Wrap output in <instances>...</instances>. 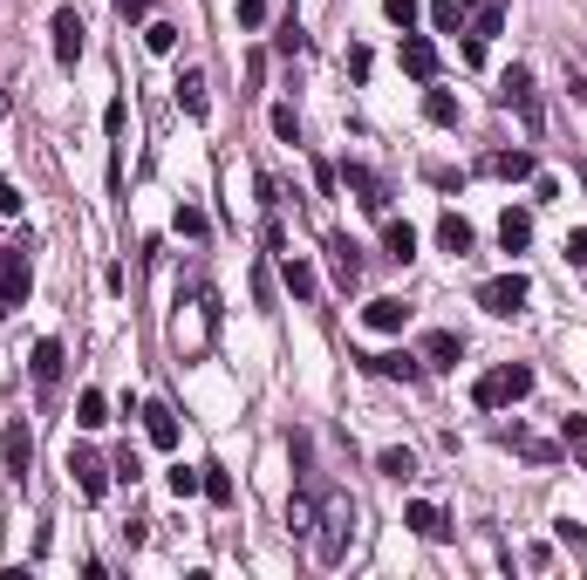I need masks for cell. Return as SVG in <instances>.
Returning a JSON list of instances; mask_svg holds the SVG:
<instances>
[{
  "instance_id": "obj_6",
  "label": "cell",
  "mask_w": 587,
  "mask_h": 580,
  "mask_svg": "<svg viewBox=\"0 0 587 580\" xmlns=\"http://www.w3.org/2000/svg\"><path fill=\"white\" fill-rule=\"evenodd\" d=\"M48 35H55V62H62V69H76V62H82V35H89V28H82V14H76V7H55V21H48Z\"/></svg>"
},
{
  "instance_id": "obj_2",
  "label": "cell",
  "mask_w": 587,
  "mask_h": 580,
  "mask_svg": "<svg viewBox=\"0 0 587 580\" xmlns=\"http://www.w3.org/2000/svg\"><path fill=\"white\" fill-rule=\"evenodd\" d=\"M526 396H533V369L526 362H506V369H492V376L471 383V403L478 410H506V403H526Z\"/></svg>"
},
{
  "instance_id": "obj_16",
  "label": "cell",
  "mask_w": 587,
  "mask_h": 580,
  "mask_svg": "<svg viewBox=\"0 0 587 580\" xmlns=\"http://www.w3.org/2000/svg\"><path fill=\"white\" fill-rule=\"evenodd\" d=\"M28 369H35V389H55V383H62V342H55V335H41Z\"/></svg>"
},
{
  "instance_id": "obj_31",
  "label": "cell",
  "mask_w": 587,
  "mask_h": 580,
  "mask_svg": "<svg viewBox=\"0 0 587 580\" xmlns=\"http://www.w3.org/2000/svg\"><path fill=\"white\" fill-rule=\"evenodd\" d=\"M506 444H519V451H526L533 464H553V458H560L553 444H540V437H526V430H506Z\"/></svg>"
},
{
  "instance_id": "obj_25",
  "label": "cell",
  "mask_w": 587,
  "mask_h": 580,
  "mask_svg": "<svg viewBox=\"0 0 587 580\" xmlns=\"http://www.w3.org/2000/svg\"><path fill=\"white\" fill-rule=\"evenodd\" d=\"M383 246H390V260H417V226L390 219V226H383Z\"/></svg>"
},
{
  "instance_id": "obj_20",
  "label": "cell",
  "mask_w": 587,
  "mask_h": 580,
  "mask_svg": "<svg viewBox=\"0 0 587 580\" xmlns=\"http://www.w3.org/2000/svg\"><path fill=\"white\" fill-rule=\"evenodd\" d=\"M76 424L82 430H103V424H110V396H103V389H82V396H76Z\"/></svg>"
},
{
  "instance_id": "obj_14",
  "label": "cell",
  "mask_w": 587,
  "mask_h": 580,
  "mask_svg": "<svg viewBox=\"0 0 587 580\" xmlns=\"http://www.w3.org/2000/svg\"><path fill=\"white\" fill-rule=\"evenodd\" d=\"M485 171H492V178H506V185H519V178H540L533 151H492V157H485Z\"/></svg>"
},
{
  "instance_id": "obj_43",
  "label": "cell",
  "mask_w": 587,
  "mask_h": 580,
  "mask_svg": "<svg viewBox=\"0 0 587 580\" xmlns=\"http://www.w3.org/2000/svg\"><path fill=\"white\" fill-rule=\"evenodd\" d=\"M117 14H123V21H144V14H151V0H117Z\"/></svg>"
},
{
  "instance_id": "obj_1",
  "label": "cell",
  "mask_w": 587,
  "mask_h": 580,
  "mask_svg": "<svg viewBox=\"0 0 587 580\" xmlns=\"http://www.w3.org/2000/svg\"><path fill=\"white\" fill-rule=\"evenodd\" d=\"M349 546H355V499L349 492H328L321 512H314V560L321 567H342Z\"/></svg>"
},
{
  "instance_id": "obj_23",
  "label": "cell",
  "mask_w": 587,
  "mask_h": 580,
  "mask_svg": "<svg viewBox=\"0 0 587 580\" xmlns=\"http://www.w3.org/2000/svg\"><path fill=\"white\" fill-rule=\"evenodd\" d=\"M465 14H471V0H431L437 35H465Z\"/></svg>"
},
{
  "instance_id": "obj_34",
  "label": "cell",
  "mask_w": 587,
  "mask_h": 580,
  "mask_svg": "<svg viewBox=\"0 0 587 580\" xmlns=\"http://www.w3.org/2000/svg\"><path fill=\"white\" fill-rule=\"evenodd\" d=\"M171 226L185 232V239H205V212H198V205H178V219H171Z\"/></svg>"
},
{
  "instance_id": "obj_37",
  "label": "cell",
  "mask_w": 587,
  "mask_h": 580,
  "mask_svg": "<svg viewBox=\"0 0 587 580\" xmlns=\"http://www.w3.org/2000/svg\"><path fill=\"white\" fill-rule=\"evenodd\" d=\"M383 14H390L396 28H403V35H410V21H417V0H383Z\"/></svg>"
},
{
  "instance_id": "obj_18",
  "label": "cell",
  "mask_w": 587,
  "mask_h": 580,
  "mask_svg": "<svg viewBox=\"0 0 587 580\" xmlns=\"http://www.w3.org/2000/svg\"><path fill=\"white\" fill-rule=\"evenodd\" d=\"M499 246H506V253H526V246H533V212L506 205V219H499Z\"/></svg>"
},
{
  "instance_id": "obj_35",
  "label": "cell",
  "mask_w": 587,
  "mask_h": 580,
  "mask_svg": "<svg viewBox=\"0 0 587 580\" xmlns=\"http://www.w3.org/2000/svg\"><path fill=\"white\" fill-rule=\"evenodd\" d=\"M424 178H431L437 192H458L465 185V171H451V164H424Z\"/></svg>"
},
{
  "instance_id": "obj_4",
  "label": "cell",
  "mask_w": 587,
  "mask_h": 580,
  "mask_svg": "<svg viewBox=\"0 0 587 580\" xmlns=\"http://www.w3.org/2000/svg\"><path fill=\"white\" fill-rule=\"evenodd\" d=\"M499 103H506V110H519V123H526V130H540V96H533V69H526V62H512L506 76H499Z\"/></svg>"
},
{
  "instance_id": "obj_12",
  "label": "cell",
  "mask_w": 587,
  "mask_h": 580,
  "mask_svg": "<svg viewBox=\"0 0 587 580\" xmlns=\"http://www.w3.org/2000/svg\"><path fill=\"white\" fill-rule=\"evenodd\" d=\"M137 417H144V437H151L157 451H178V410L171 403H144Z\"/></svg>"
},
{
  "instance_id": "obj_41",
  "label": "cell",
  "mask_w": 587,
  "mask_h": 580,
  "mask_svg": "<svg viewBox=\"0 0 587 580\" xmlns=\"http://www.w3.org/2000/svg\"><path fill=\"white\" fill-rule=\"evenodd\" d=\"M458 55H465L471 69H478V62H485V41H478V35H471V28H465V41H458Z\"/></svg>"
},
{
  "instance_id": "obj_10",
  "label": "cell",
  "mask_w": 587,
  "mask_h": 580,
  "mask_svg": "<svg viewBox=\"0 0 587 580\" xmlns=\"http://www.w3.org/2000/svg\"><path fill=\"white\" fill-rule=\"evenodd\" d=\"M396 55H403V76L410 82H437V41L431 35H403Z\"/></svg>"
},
{
  "instance_id": "obj_5",
  "label": "cell",
  "mask_w": 587,
  "mask_h": 580,
  "mask_svg": "<svg viewBox=\"0 0 587 580\" xmlns=\"http://www.w3.org/2000/svg\"><path fill=\"white\" fill-rule=\"evenodd\" d=\"M28 287H35L28 260H21L14 246H0V314H14V308H21V301H28Z\"/></svg>"
},
{
  "instance_id": "obj_19",
  "label": "cell",
  "mask_w": 587,
  "mask_h": 580,
  "mask_svg": "<svg viewBox=\"0 0 587 580\" xmlns=\"http://www.w3.org/2000/svg\"><path fill=\"white\" fill-rule=\"evenodd\" d=\"M280 280H287V294H294V301H314V267H308V260L280 253Z\"/></svg>"
},
{
  "instance_id": "obj_40",
  "label": "cell",
  "mask_w": 587,
  "mask_h": 580,
  "mask_svg": "<svg viewBox=\"0 0 587 580\" xmlns=\"http://www.w3.org/2000/svg\"><path fill=\"white\" fill-rule=\"evenodd\" d=\"M267 21V0H239V28H260Z\"/></svg>"
},
{
  "instance_id": "obj_44",
  "label": "cell",
  "mask_w": 587,
  "mask_h": 580,
  "mask_svg": "<svg viewBox=\"0 0 587 580\" xmlns=\"http://www.w3.org/2000/svg\"><path fill=\"white\" fill-rule=\"evenodd\" d=\"M581 178H587V164H581Z\"/></svg>"
},
{
  "instance_id": "obj_22",
  "label": "cell",
  "mask_w": 587,
  "mask_h": 580,
  "mask_svg": "<svg viewBox=\"0 0 587 580\" xmlns=\"http://www.w3.org/2000/svg\"><path fill=\"white\" fill-rule=\"evenodd\" d=\"M424 116H431L437 130H458V96L451 89H424Z\"/></svg>"
},
{
  "instance_id": "obj_39",
  "label": "cell",
  "mask_w": 587,
  "mask_h": 580,
  "mask_svg": "<svg viewBox=\"0 0 587 580\" xmlns=\"http://www.w3.org/2000/svg\"><path fill=\"white\" fill-rule=\"evenodd\" d=\"M123 123H130V103H123V96H117V103L103 110V130H110V137H123Z\"/></svg>"
},
{
  "instance_id": "obj_38",
  "label": "cell",
  "mask_w": 587,
  "mask_h": 580,
  "mask_svg": "<svg viewBox=\"0 0 587 580\" xmlns=\"http://www.w3.org/2000/svg\"><path fill=\"white\" fill-rule=\"evenodd\" d=\"M274 48H280V55H301V48H308V35H301V28L287 21V28H280V35H274Z\"/></svg>"
},
{
  "instance_id": "obj_30",
  "label": "cell",
  "mask_w": 587,
  "mask_h": 580,
  "mask_svg": "<svg viewBox=\"0 0 587 580\" xmlns=\"http://www.w3.org/2000/svg\"><path fill=\"white\" fill-rule=\"evenodd\" d=\"M274 137L280 144H301V116H294V103H274Z\"/></svg>"
},
{
  "instance_id": "obj_33",
  "label": "cell",
  "mask_w": 587,
  "mask_h": 580,
  "mask_svg": "<svg viewBox=\"0 0 587 580\" xmlns=\"http://www.w3.org/2000/svg\"><path fill=\"white\" fill-rule=\"evenodd\" d=\"M205 499H212V505H233V478H226L219 464H205Z\"/></svg>"
},
{
  "instance_id": "obj_32",
  "label": "cell",
  "mask_w": 587,
  "mask_h": 580,
  "mask_svg": "<svg viewBox=\"0 0 587 580\" xmlns=\"http://www.w3.org/2000/svg\"><path fill=\"white\" fill-rule=\"evenodd\" d=\"M144 48H151V55H171V48H178V28H171V21H151V28H144Z\"/></svg>"
},
{
  "instance_id": "obj_29",
  "label": "cell",
  "mask_w": 587,
  "mask_h": 580,
  "mask_svg": "<svg viewBox=\"0 0 587 580\" xmlns=\"http://www.w3.org/2000/svg\"><path fill=\"white\" fill-rule=\"evenodd\" d=\"M499 28H506V0H485V7H478V21H471V35L485 41V35H499Z\"/></svg>"
},
{
  "instance_id": "obj_42",
  "label": "cell",
  "mask_w": 587,
  "mask_h": 580,
  "mask_svg": "<svg viewBox=\"0 0 587 580\" xmlns=\"http://www.w3.org/2000/svg\"><path fill=\"white\" fill-rule=\"evenodd\" d=\"M567 260H574V267H587V226L567 232Z\"/></svg>"
},
{
  "instance_id": "obj_8",
  "label": "cell",
  "mask_w": 587,
  "mask_h": 580,
  "mask_svg": "<svg viewBox=\"0 0 587 580\" xmlns=\"http://www.w3.org/2000/svg\"><path fill=\"white\" fill-rule=\"evenodd\" d=\"M0 464H7V478H14V485H21V478H28V464H35V437H28L21 417H14L7 437H0Z\"/></svg>"
},
{
  "instance_id": "obj_15",
  "label": "cell",
  "mask_w": 587,
  "mask_h": 580,
  "mask_svg": "<svg viewBox=\"0 0 587 580\" xmlns=\"http://www.w3.org/2000/svg\"><path fill=\"white\" fill-rule=\"evenodd\" d=\"M458 355H465V342L451 328H431L424 335V369H458Z\"/></svg>"
},
{
  "instance_id": "obj_28",
  "label": "cell",
  "mask_w": 587,
  "mask_h": 580,
  "mask_svg": "<svg viewBox=\"0 0 587 580\" xmlns=\"http://www.w3.org/2000/svg\"><path fill=\"white\" fill-rule=\"evenodd\" d=\"M171 492H178V499L205 492V464H171Z\"/></svg>"
},
{
  "instance_id": "obj_27",
  "label": "cell",
  "mask_w": 587,
  "mask_h": 580,
  "mask_svg": "<svg viewBox=\"0 0 587 580\" xmlns=\"http://www.w3.org/2000/svg\"><path fill=\"white\" fill-rule=\"evenodd\" d=\"M376 471H383V478H396V485H410V478H417V458H410V451H383V458H376Z\"/></svg>"
},
{
  "instance_id": "obj_21",
  "label": "cell",
  "mask_w": 587,
  "mask_h": 580,
  "mask_svg": "<svg viewBox=\"0 0 587 580\" xmlns=\"http://www.w3.org/2000/svg\"><path fill=\"white\" fill-rule=\"evenodd\" d=\"M437 246H444V253H458V260L471 253V226L458 219V212H444V219H437Z\"/></svg>"
},
{
  "instance_id": "obj_24",
  "label": "cell",
  "mask_w": 587,
  "mask_h": 580,
  "mask_svg": "<svg viewBox=\"0 0 587 580\" xmlns=\"http://www.w3.org/2000/svg\"><path fill=\"white\" fill-rule=\"evenodd\" d=\"M178 110L205 116V69H185V76H178Z\"/></svg>"
},
{
  "instance_id": "obj_9",
  "label": "cell",
  "mask_w": 587,
  "mask_h": 580,
  "mask_svg": "<svg viewBox=\"0 0 587 580\" xmlns=\"http://www.w3.org/2000/svg\"><path fill=\"white\" fill-rule=\"evenodd\" d=\"M342 185L355 192V205H362V212H390V192H383V178H376L369 164H342Z\"/></svg>"
},
{
  "instance_id": "obj_13",
  "label": "cell",
  "mask_w": 587,
  "mask_h": 580,
  "mask_svg": "<svg viewBox=\"0 0 587 580\" xmlns=\"http://www.w3.org/2000/svg\"><path fill=\"white\" fill-rule=\"evenodd\" d=\"M362 369H369V376H396V383H417V376H424V362L403 355V348H396V355H362Z\"/></svg>"
},
{
  "instance_id": "obj_17",
  "label": "cell",
  "mask_w": 587,
  "mask_h": 580,
  "mask_svg": "<svg viewBox=\"0 0 587 580\" xmlns=\"http://www.w3.org/2000/svg\"><path fill=\"white\" fill-rule=\"evenodd\" d=\"M403 526H410V533H424V540H444V533H451V526H444V512H437L431 499H410V505H403Z\"/></svg>"
},
{
  "instance_id": "obj_26",
  "label": "cell",
  "mask_w": 587,
  "mask_h": 580,
  "mask_svg": "<svg viewBox=\"0 0 587 580\" xmlns=\"http://www.w3.org/2000/svg\"><path fill=\"white\" fill-rule=\"evenodd\" d=\"M328 253H335V273H342V287L362 280V260H355V239H328Z\"/></svg>"
},
{
  "instance_id": "obj_36",
  "label": "cell",
  "mask_w": 587,
  "mask_h": 580,
  "mask_svg": "<svg viewBox=\"0 0 587 580\" xmlns=\"http://www.w3.org/2000/svg\"><path fill=\"white\" fill-rule=\"evenodd\" d=\"M560 444H574V451H587V417H560Z\"/></svg>"
},
{
  "instance_id": "obj_7",
  "label": "cell",
  "mask_w": 587,
  "mask_h": 580,
  "mask_svg": "<svg viewBox=\"0 0 587 580\" xmlns=\"http://www.w3.org/2000/svg\"><path fill=\"white\" fill-rule=\"evenodd\" d=\"M69 478L82 485V499H103L110 492V464L96 458V451H82V444H69Z\"/></svg>"
},
{
  "instance_id": "obj_11",
  "label": "cell",
  "mask_w": 587,
  "mask_h": 580,
  "mask_svg": "<svg viewBox=\"0 0 587 580\" xmlns=\"http://www.w3.org/2000/svg\"><path fill=\"white\" fill-rule=\"evenodd\" d=\"M362 321H369L376 335H403V328H410V301H396V294H376V301L362 308Z\"/></svg>"
},
{
  "instance_id": "obj_3",
  "label": "cell",
  "mask_w": 587,
  "mask_h": 580,
  "mask_svg": "<svg viewBox=\"0 0 587 580\" xmlns=\"http://www.w3.org/2000/svg\"><path fill=\"white\" fill-rule=\"evenodd\" d=\"M526 301H533V280H526V273H499V280H485V287H478V308L499 314V321L526 314Z\"/></svg>"
}]
</instances>
